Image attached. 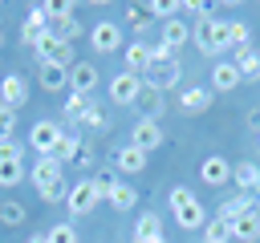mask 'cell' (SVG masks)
I'll return each instance as SVG.
<instances>
[{"label":"cell","instance_id":"74e56055","mask_svg":"<svg viewBox=\"0 0 260 243\" xmlns=\"http://www.w3.org/2000/svg\"><path fill=\"white\" fill-rule=\"evenodd\" d=\"M12 130H16V109H4L0 105V142L12 138Z\"/></svg>","mask_w":260,"mask_h":243},{"label":"cell","instance_id":"484cf974","mask_svg":"<svg viewBox=\"0 0 260 243\" xmlns=\"http://www.w3.org/2000/svg\"><path fill=\"white\" fill-rule=\"evenodd\" d=\"M41 85H45V89H69V69L41 61Z\"/></svg>","mask_w":260,"mask_h":243},{"label":"cell","instance_id":"ab89813d","mask_svg":"<svg viewBox=\"0 0 260 243\" xmlns=\"http://www.w3.org/2000/svg\"><path fill=\"white\" fill-rule=\"evenodd\" d=\"M126 16H130L134 28H146V8H126Z\"/></svg>","mask_w":260,"mask_h":243},{"label":"cell","instance_id":"6da1fadb","mask_svg":"<svg viewBox=\"0 0 260 243\" xmlns=\"http://www.w3.org/2000/svg\"><path fill=\"white\" fill-rule=\"evenodd\" d=\"M28 174H32V186L41 190V198H45V202H61V198L69 194V186H65V166H61L53 154L37 158Z\"/></svg>","mask_w":260,"mask_h":243},{"label":"cell","instance_id":"d4e9b609","mask_svg":"<svg viewBox=\"0 0 260 243\" xmlns=\"http://www.w3.org/2000/svg\"><path fill=\"white\" fill-rule=\"evenodd\" d=\"M106 198H110V207H114V211H130V207L138 202V190H134L130 182H122V178H118V182H114V190H110Z\"/></svg>","mask_w":260,"mask_h":243},{"label":"cell","instance_id":"44dd1931","mask_svg":"<svg viewBox=\"0 0 260 243\" xmlns=\"http://www.w3.org/2000/svg\"><path fill=\"white\" fill-rule=\"evenodd\" d=\"M134 243H167V239H162V223H158L154 211H146V215L138 219V227H134Z\"/></svg>","mask_w":260,"mask_h":243},{"label":"cell","instance_id":"7a4b0ae2","mask_svg":"<svg viewBox=\"0 0 260 243\" xmlns=\"http://www.w3.org/2000/svg\"><path fill=\"white\" fill-rule=\"evenodd\" d=\"M195 45L203 53H223L232 49V20H219V16H203L195 24Z\"/></svg>","mask_w":260,"mask_h":243},{"label":"cell","instance_id":"e0dca14e","mask_svg":"<svg viewBox=\"0 0 260 243\" xmlns=\"http://www.w3.org/2000/svg\"><path fill=\"white\" fill-rule=\"evenodd\" d=\"M191 40V24L187 20H179V16H171V20H162V45L175 53V49H183Z\"/></svg>","mask_w":260,"mask_h":243},{"label":"cell","instance_id":"5b68a950","mask_svg":"<svg viewBox=\"0 0 260 243\" xmlns=\"http://www.w3.org/2000/svg\"><path fill=\"white\" fill-rule=\"evenodd\" d=\"M32 49H37L41 61H49V65H61V69H73V65H77V61H73V45L61 40V36H53V32H45Z\"/></svg>","mask_w":260,"mask_h":243},{"label":"cell","instance_id":"f546056e","mask_svg":"<svg viewBox=\"0 0 260 243\" xmlns=\"http://www.w3.org/2000/svg\"><path fill=\"white\" fill-rule=\"evenodd\" d=\"M77 150H81V142L73 138V134H61V142H57V150H53V158L65 166V162H73L77 158Z\"/></svg>","mask_w":260,"mask_h":243},{"label":"cell","instance_id":"ac0fdd59","mask_svg":"<svg viewBox=\"0 0 260 243\" xmlns=\"http://www.w3.org/2000/svg\"><path fill=\"white\" fill-rule=\"evenodd\" d=\"M232 178H236L240 194H256V198H260V166H256V162H240V166L232 170Z\"/></svg>","mask_w":260,"mask_h":243},{"label":"cell","instance_id":"7402d4cb","mask_svg":"<svg viewBox=\"0 0 260 243\" xmlns=\"http://www.w3.org/2000/svg\"><path fill=\"white\" fill-rule=\"evenodd\" d=\"M240 81H244V77H240L236 61H219V65L211 69V89H223V93H228V89H236Z\"/></svg>","mask_w":260,"mask_h":243},{"label":"cell","instance_id":"4dcf8cb0","mask_svg":"<svg viewBox=\"0 0 260 243\" xmlns=\"http://www.w3.org/2000/svg\"><path fill=\"white\" fill-rule=\"evenodd\" d=\"M232 49L240 53V49H252V28L244 24V20H232Z\"/></svg>","mask_w":260,"mask_h":243},{"label":"cell","instance_id":"83f0119b","mask_svg":"<svg viewBox=\"0 0 260 243\" xmlns=\"http://www.w3.org/2000/svg\"><path fill=\"white\" fill-rule=\"evenodd\" d=\"M49 32H53V36H61V40H73V36L81 32V24L73 20V12H61V16L49 24Z\"/></svg>","mask_w":260,"mask_h":243},{"label":"cell","instance_id":"3957f363","mask_svg":"<svg viewBox=\"0 0 260 243\" xmlns=\"http://www.w3.org/2000/svg\"><path fill=\"white\" fill-rule=\"evenodd\" d=\"M171 211H175V223H179V227H187V231H195V227H203V223H207L203 202H199L187 186H175V190H171Z\"/></svg>","mask_w":260,"mask_h":243},{"label":"cell","instance_id":"4fadbf2b","mask_svg":"<svg viewBox=\"0 0 260 243\" xmlns=\"http://www.w3.org/2000/svg\"><path fill=\"white\" fill-rule=\"evenodd\" d=\"M134 105L142 109V117H146V122H162V109H167V97H162L158 89H150V85H142V89H138V97H134Z\"/></svg>","mask_w":260,"mask_h":243},{"label":"cell","instance_id":"9c48e42d","mask_svg":"<svg viewBox=\"0 0 260 243\" xmlns=\"http://www.w3.org/2000/svg\"><path fill=\"white\" fill-rule=\"evenodd\" d=\"M130 146L142 150V154L158 150V146H162V122H146V117H138L134 130H130Z\"/></svg>","mask_w":260,"mask_h":243},{"label":"cell","instance_id":"b9f144b4","mask_svg":"<svg viewBox=\"0 0 260 243\" xmlns=\"http://www.w3.org/2000/svg\"><path fill=\"white\" fill-rule=\"evenodd\" d=\"M0 45H4V32H0Z\"/></svg>","mask_w":260,"mask_h":243},{"label":"cell","instance_id":"60d3db41","mask_svg":"<svg viewBox=\"0 0 260 243\" xmlns=\"http://www.w3.org/2000/svg\"><path fill=\"white\" fill-rule=\"evenodd\" d=\"M24 243H49V239H45V235H28Z\"/></svg>","mask_w":260,"mask_h":243},{"label":"cell","instance_id":"ba28073f","mask_svg":"<svg viewBox=\"0 0 260 243\" xmlns=\"http://www.w3.org/2000/svg\"><path fill=\"white\" fill-rule=\"evenodd\" d=\"M89 45H93V53H118L122 49V24L118 20H98L89 28Z\"/></svg>","mask_w":260,"mask_h":243},{"label":"cell","instance_id":"f35d334b","mask_svg":"<svg viewBox=\"0 0 260 243\" xmlns=\"http://www.w3.org/2000/svg\"><path fill=\"white\" fill-rule=\"evenodd\" d=\"M73 166H81V170H89V166H93V146H85V142H81V150H77V158H73Z\"/></svg>","mask_w":260,"mask_h":243},{"label":"cell","instance_id":"9a60e30c","mask_svg":"<svg viewBox=\"0 0 260 243\" xmlns=\"http://www.w3.org/2000/svg\"><path fill=\"white\" fill-rule=\"evenodd\" d=\"M199 178H203L207 186H223V182L232 178V166H228V158H219V154L203 158V166H199Z\"/></svg>","mask_w":260,"mask_h":243},{"label":"cell","instance_id":"52a82bcc","mask_svg":"<svg viewBox=\"0 0 260 243\" xmlns=\"http://www.w3.org/2000/svg\"><path fill=\"white\" fill-rule=\"evenodd\" d=\"M61 126L57 122H32V130H28V146H32V154L37 158H45V154H53L57 150V142H61Z\"/></svg>","mask_w":260,"mask_h":243},{"label":"cell","instance_id":"603a6c76","mask_svg":"<svg viewBox=\"0 0 260 243\" xmlns=\"http://www.w3.org/2000/svg\"><path fill=\"white\" fill-rule=\"evenodd\" d=\"M114 166H118L122 174H138V170L146 166V154H142V150H134V146L126 142L122 150H114Z\"/></svg>","mask_w":260,"mask_h":243},{"label":"cell","instance_id":"1f68e13d","mask_svg":"<svg viewBox=\"0 0 260 243\" xmlns=\"http://www.w3.org/2000/svg\"><path fill=\"white\" fill-rule=\"evenodd\" d=\"M0 223H4V227L24 223V207H20V202H12V198H8V202H0Z\"/></svg>","mask_w":260,"mask_h":243},{"label":"cell","instance_id":"e575fe53","mask_svg":"<svg viewBox=\"0 0 260 243\" xmlns=\"http://www.w3.org/2000/svg\"><path fill=\"white\" fill-rule=\"evenodd\" d=\"M77 126H85V130H106L110 122H106V113H102L98 105H89V109H85V113L77 117Z\"/></svg>","mask_w":260,"mask_h":243},{"label":"cell","instance_id":"f1b7e54d","mask_svg":"<svg viewBox=\"0 0 260 243\" xmlns=\"http://www.w3.org/2000/svg\"><path fill=\"white\" fill-rule=\"evenodd\" d=\"M203 243H232V227L223 219H207L203 223Z\"/></svg>","mask_w":260,"mask_h":243},{"label":"cell","instance_id":"30bf717a","mask_svg":"<svg viewBox=\"0 0 260 243\" xmlns=\"http://www.w3.org/2000/svg\"><path fill=\"white\" fill-rule=\"evenodd\" d=\"M138 89H142V77H138V73H118V77L110 81V101H114V105H134Z\"/></svg>","mask_w":260,"mask_h":243},{"label":"cell","instance_id":"836d02e7","mask_svg":"<svg viewBox=\"0 0 260 243\" xmlns=\"http://www.w3.org/2000/svg\"><path fill=\"white\" fill-rule=\"evenodd\" d=\"M45 239L49 243H77V231H73V223H57L45 231Z\"/></svg>","mask_w":260,"mask_h":243},{"label":"cell","instance_id":"8992f818","mask_svg":"<svg viewBox=\"0 0 260 243\" xmlns=\"http://www.w3.org/2000/svg\"><path fill=\"white\" fill-rule=\"evenodd\" d=\"M183 81V69H179V61H150V69L142 73V85H150V89H175Z\"/></svg>","mask_w":260,"mask_h":243},{"label":"cell","instance_id":"277c9868","mask_svg":"<svg viewBox=\"0 0 260 243\" xmlns=\"http://www.w3.org/2000/svg\"><path fill=\"white\" fill-rule=\"evenodd\" d=\"M98 186H93V178H81V182H73L69 186V194H65V211L73 215V219H81V215H89L93 207H98Z\"/></svg>","mask_w":260,"mask_h":243},{"label":"cell","instance_id":"8fae6325","mask_svg":"<svg viewBox=\"0 0 260 243\" xmlns=\"http://www.w3.org/2000/svg\"><path fill=\"white\" fill-rule=\"evenodd\" d=\"M28 101V81L20 77V73H8L4 81H0V105L4 109H20Z\"/></svg>","mask_w":260,"mask_h":243},{"label":"cell","instance_id":"8d00e7d4","mask_svg":"<svg viewBox=\"0 0 260 243\" xmlns=\"http://www.w3.org/2000/svg\"><path fill=\"white\" fill-rule=\"evenodd\" d=\"M20 154H24V146L16 138H4L0 142V162H20Z\"/></svg>","mask_w":260,"mask_h":243},{"label":"cell","instance_id":"4316f807","mask_svg":"<svg viewBox=\"0 0 260 243\" xmlns=\"http://www.w3.org/2000/svg\"><path fill=\"white\" fill-rule=\"evenodd\" d=\"M236 69H240V77L260 81V53H256V49H240V53H236Z\"/></svg>","mask_w":260,"mask_h":243},{"label":"cell","instance_id":"d6a6232c","mask_svg":"<svg viewBox=\"0 0 260 243\" xmlns=\"http://www.w3.org/2000/svg\"><path fill=\"white\" fill-rule=\"evenodd\" d=\"M24 178V162H0V186H16Z\"/></svg>","mask_w":260,"mask_h":243},{"label":"cell","instance_id":"d590c367","mask_svg":"<svg viewBox=\"0 0 260 243\" xmlns=\"http://www.w3.org/2000/svg\"><path fill=\"white\" fill-rule=\"evenodd\" d=\"M89 105H93V101H89L85 93H69V101H65V117H81Z\"/></svg>","mask_w":260,"mask_h":243},{"label":"cell","instance_id":"7c38bea8","mask_svg":"<svg viewBox=\"0 0 260 243\" xmlns=\"http://www.w3.org/2000/svg\"><path fill=\"white\" fill-rule=\"evenodd\" d=\"M256 202H260L256 194H232V198H223V202H219V211H215V219H223V223L232 227V223H236L240 215H248V211H260Z\"/></svg>","mask_w":260,"mask_h":243},{"label":"cell","instance_id":"2e32d148","mask_svg":"<svg viewBox=\"0 0 260 243\" xmlns=\"http://www.w3.org/2000/svg\"><path fill=\"white\" fill-rule=\"evenodd\" d=\"M45 32H49V16H45V8L37 4V8H32V12L24 16V28H20V40H24V45H37V40H41Z\"/></svg>","mask_w":260,"mask_h":243},{"label":"cell","instance_id":"d6986e66","mask_svg":"<svg viewBox=\"0 0 260 243\" xmlns=\"http://www.w3.org/2000/svg\"><path fill=\"white\" fill-rule=\"evenodd\" d=\"M211 97H215V89H203V85H191V89H183V93H179V105H183L187 113H203V109L211 105Z\"/></svg>","mask_w":260,"mask_h":243},{"label":"cell","instance_id":"cb8c5ba5","mask_svg":"<svg viewBox=\"0 0 260 243\" xmlns=\"http://www.w3.org/2000/svg\"><path fill=\"white\" fill-rule=\"evenodd\" d=\"M150 69V45H142V40H134V45H126V73H146Z\"/></svg>","mask_w":260,"mask_h":243},{"label":"cell","instance_id":"ffe728a7","mask_svg":"<svg viewBox=\"0 0 260 243\" xmlns=\"http://www.w3.org/2000/svg\"><path fill=\"white\" fill-rule=\"evenodd\" d=\"M232 239H240V243H256V239H260V211L240 215V219L232 223Z\"/></svg>","mask_w":260,"mask_h":243},{"label":"cell","instance_id":"5bb4252c","mask_svg":"<svg viewBox=\"0 0 260 243\" xmlns=\"http://www.w3.org/2000/svg\"><path fill=\"white\" fill-rule=\"evenodd\" d=\"M98 85V65H89V61H77L73 69H69V93H85L89 97V89Z\"/></svg>","mask_w":260,"mask_h":243}]
</instances>
